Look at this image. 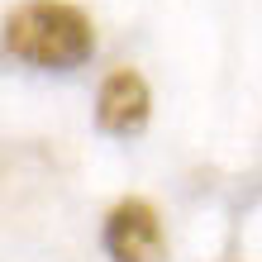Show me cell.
Returning a JSON list of instances; mask_svg holds the SVG:
<instances>
[{
    "mask_svg": "<svg viewBox=\"0 0 262 262\" xmlns=\"http://www.w3.org/2000/svg\"><path fill=\"white\" fill-rule=\"evenodd\" d=\"M5 48L29 67H81L96 53V29L91 14L67 0H29L5 19Z\"/></svg>",
    "mask_w": 262,
    "mask_h": 262,
    "instance_id": "cell-1",
    "label": "cell"
},
{
    "mask_svg": "<svg viewBox=\"0 0 262 262\" xmlns=\"http://www.w3.org/2000/svg\"><path fill=\"white\" fill-rule=\"evenodd\" d=\"M105 253H110V262H167L162 220L143 195L119 200L105 214Z\"/></svg>",
    "mask_w": 262,
    "mask_h": 262,
    "instance_id": "cell-2",
    "label": "cell"
},
{
    "mask_svg": "<svg viewBox=\"0 0 262 262\" xmlns=\"http://www.w3.org/2000/svg\"><path fill=\"white\" fill-rule=\"evenodd\" d=\"M152 115V96H148V81L138 76L134 67H119L105 76L100 96H96V124L115 138H129L148 124Z\"/></svg>",
    "mask_w": 262,
    "mask_h": 262,
    "instance_id": "cell-3",
    "label": "cell"
}]
</instances>
